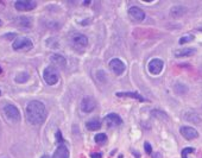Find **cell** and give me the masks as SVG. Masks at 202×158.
Segmentation results:
<instances>
[{"label":"cell","mask_w":202,"mask_h":158,"mask_svg":"<svg viewBox=\"0 0 202 158\" xmlns=\"http://www.w3.org/2000/svg\"><path fill=\"white\" fill-rule=\"evenodd\" d=\"M3 73V69H1V67H0V74H1Z\"/></svg>","instance_id":"1f68e13d"},{"label":"cell","mask_w":202,"mask_h":158,"mask_svg":"<svg viewBox=\"0 0 202 158\" xmlns=\"http://www.w3.org/2000/svg\"><path fill=\"white\" fill-rule=\"evenodd\" d=\"M196 52L195 48H186V49H179L175 51V56L176 57H189L193 56Z\"/></svg>","instance_id":"9a60e30c"},{"label":"cell","mask_w":202,"mask_h":158,"mask_svg":"<svg viewBox=\"0 0 202 158\" xmlns=\"http://www.w3.org/2000/svg\"><path fill=\"white\" fill-rule=\"evenodd\" d=\"M41 158H50V157H49V156H48V154H44V156H42V157H41Z\"/></svg>","instance_id":"4dcf8cb0"},{"label":"cell","mask_w":202,"mask_h":158,"mask_svg":"<svg viewBox=\"0 0 202 158\" xmlns=\"http://www.w3.org/2000/svg\"><path fill=\"white\" fill-rule=\"evenodd\" d=\"M0 95H1V92H0Z\"/></svg>","instance_id":"836d02e7"},{"label":"cell","mask_w":202,"mask_h":158,"mask_svg":"<svg viewBox=\"0 0 202 158\" xmlns=\"http://www.w3.org/2000/svg\"><path fill=\"white\" fill-rule=\"evenodd\" d=\"M52 158H69V150L67 149L65 145L60 144L58 147L56 149V151L53 152Z\"/></svg>","instance_id":"5bb4252c"},{"label":"cell","mask_w":202,"mask_h":158,"mask_svg":"<svg viewBox=\"0 0 202 158\" xmlns=\"http://www.w3.org/2000/svg\"><path fill=\"white\" fill-rule=\"evenodd\" d=\"M107 142V136L105 133H99L95 136V143L96 144H105Z\"/></svg>","instance_id":"603a6c76"},{"label":"cell","mask_w":202,"mask_h":158,"mask_svg":"<svg viewBox=\"0 0 202 158\" xmlns=\"http://www.w3.org/2000/svg\"><path fill=\"white\" fill-rule=\"evenodd\" d=\"M18 22L22 26H31V19L27 17H20V18H18Z\"/></svg>","instance_id":"d4e9b609"},{"label":"cell","mask_w":202,"mask_h":158,"mask_svg":"<svg viewBox=\"0 0 202 158\" xmlns=\"http://www.w3.org/2000/svg\"><path fill=\"white\" fill-rule=\"evenodd\" d=\"M96 107V102L93 98H90V96H86L82 99L81 101V110L86 113H89L91 111H94V108Z\"/></svg>","instance_id":"30bf717a"},{"label":"cell","mask_w":202,"mask_h":158,"mask_svg":"<svg viewBox=\"0 0 202 158\" xmlns=\"http://www.w3.org/2000/svg\"><path fill=\"white\" fill-rule=\"evenodd\" d=\"M144 149H145V152L148 153V154H151L152 153V147H151V145H150L149 142H145L144 143Z\"/></svg>","instance_id":"4316f807"},{"label":"cell","mask_w":202,"mask_h":158,"mask_svg":"<svg viewBox=\"0 0 202 158\" xmlns=\"http://www.w3.org/2000/svg\"><path fill=\"white\" fill-rule=\"evenodd\" d=\"M174 88H175V92H176L177 94H179V95L186 94V93L188 92V87H187L186 84H183V83H176Z\"/></svg>","instance_id":"d6986e66"},{"label":"cell","mask_w":202,"mask_h":158,"mask_svg":"<svg viewBox=\"0 0 202 158\" xmlns=\"http://www.w3.org/2000/svg\"><path fill=\"white\" fill-rule=\"evenodd\" d=\"M90 158H102V154L99 152H93L90 153Z\"/></svg>","instance_id":"83f0119b"},{"label":"cell","mask_w":202,"mask_h":158,"mask_svg":"<svg viewBox=\"0 0 202 158\" xmlns=\"http://www.w3.org/2000/svg\"><path fill=\"white\" fill-rule=\"evenodd\" d=\"M164 67V62L159 58H153L149 62V72L153 75H158L160 74V72L163 70Z\"/></svg>","instance_id":"9c48e42d"},{"label":"cell","mask_w":202,"mask_h":158,"mask_svg":"<svg viewBox=\"0 0 202 158\" xmlns=\"http://www.w3.org/2000/svg\"><path fill=\"white\" fill-rule=\"evenodd\" d=\"M195 150L193 147H186V149H183L182 150V158H187V154L189 153H193Z\"/></svg>","instance_id":"484cf974"},{"label":"cell","mask_w":202,"mask_h":158,"mask_svg":"<svg viewBox=\"0 0 202 158\" xmlns=\"http://www.w3.org/2000/svg\"><path fill=\"white\" fill-rule=\"evenodd\" d=\"M194 34H186V36H183V37H181L179 38V41H178V43L179 44H186V43H188V42H191V41H194Z\"/></svg>","instance_id":"cb8c5ba5"},{"label":"cell","mask_w":202,"mask_h":158,"mask_svg":"<svg viewBox=\"0 0 202 158\" xmlns=\"http://www.w3.org/2000/svg\"><path fill=\"white\" fill-rule=\"evenodd\" d=\"M4 113L6 115V118L12 121V122H18L20 120V113L18 111V108L13 105H6L4 107Z\"/></svg>","instance_id":"277c9868"},{"label":"cell","mask_w":202,"mask_h":158,"mask_svg":"<svg viewBox=\"0 0 202 158\" xmlns=\"http://www.w3.org/2000/svg\"><path fill=\"white\" fill-rule=\"evenodd\" d=\"M29 74L27 73H19V74H17L15 76V82L17 83H25L27 80H29Z\"/></svg>","instance_id":"44dd1931"},{"label":"cell","mask_w":202,"mask_h":158,"mask_svg":"<svg viewBox=\"0 0 202 158\" xmlns=\"http://www.w3.org/2000/svg\"><path fill=\"white\" fill-rule=\"evenodd\" d=\"M132 153L134 154V157H136V158H139V153H138L137 151H134V150H133V151H132Z\"/></svg>","instance_id":"f546056e"},{"label":"cell","mask_w":202,"mask_h":158,"mask_svg":"<svg viewBox=\"0 0 202 158\" xmlns=\"http://www.w3.org/2000/svg\"><path fill=\"white\" fill-rule=\"evenodd\" d=\"M117 96L119 98H130V99H136L137 101H140V102H146L145 98H143L141 95H139L138 93H131V92H119L117 93Z\"/></svg>","instance_id":"4fadbf2b"},{"label":"cell","mask_w":202,"mask_h":158,"mask_svg":"<svg viewBox=\"0 0 202 158\" xmlns=\"http://www.w3.org/2000/svg\"><path fill=\"white\" fill-rule=\"evenodd\" d=\"M0 25H1V20H0Z\"/></svg>","instance_id":"d6a6232c"},{"label":"cell","mask_w":202,"mask_h":158,"mask_svg":"<svg viewBox=\"0 0 202 158\" xmlns=\"http://www.w3.org/2000/svg\"><path fill=\"white\" fill-rule=\"evenodd\" d=\"M70 45L72 49H75L77 51H82L88 45V38L84 34H81V33L72 34L70 38Z\"/></svg>","instance_id":"3957f363"},{"label":"cell","mask_w":202,"mask_h":158,"mask_svg":"<svg viewBox=\"0 0 202 158\" xmlns=\"http://www.w3.org/2000/svg\"><path fill=\"white\" fill-rule=\"evenodd\" d=\"M103 122L108 127H114V126H119L122 124V119L117 113H109L105 117Z\"/></svg>","instance_id":"52a82bcc"},{"label":"cell","mask_w":202,"mask_h":158,"mask_svg":"<svg viewBox=\"0 0 202 158\" xmlns=\"http://www.w3.org/2000/svg\"><path fill=\"white\" fill-rule=\"evenodd\" d=\"M151 115L155 117V118H157V119H162V120H164V121H167V120L169 119L167 113H164V112H162V111H157V110L152 111V112H151Z\"/></svg>","instance_id":"ffe728a7"},{"label":"cell","mask_w":202,"mask_h":158,"mask_svg":"<svg viewBox=\"0 0 202 158\" xmlns=\"http://www.w3.org/2000/svg\"><path fill=\"white\" fill-rule=\"evenodd\" d=\"M50 60H51V62H52L55 65L58 67V68H64V67H65V64H67L65 58H64L63 56L58 55V54H53V55H51Z\"/></svg>","instance_id":"e0dca14e"},{"label":"cell","mask_w":202,"mask_h":158,"mask_svg":"<svg viewBox=\"0 0 202 158\" xmlns=\"http://www.w3.org/2000/svg\"><path fill=\"white\" fill-rule=\"evenodd\" d=\"M15 37V34L14 33H10V34H5V38H13Z\"/></svg>","instance_id":"f1b7e54d"},{"label":"cell","mask_w":202,"mask_h":158,"mask_svg":"<svg viewBox=\"0 0 202 158\" xmlns=\"http://www.w3.org/2000/svg\"><path fill=\"white\" fill-rule=\"evenodd\" d=\"M109 69H111L115 75H121L125 72L126 65L119 58H113L111 62H109Z\"/></svg>","instance_id":"ba28073f"},{"label":"cell","mask_w":202,"mask_h":158,"mask_svg":"<svg viewBox=\"0 0 202 158\" xmlns=\"http://www.w3.org/2000/svg\"><path fill=\"white\" fill-rule=\"evenodd\" d=\"M46 118V108L44 103L37 100L30 101L26 106V119L32 125H41Z\"/></svg>","instance_id":"6da1fadb"},{"label":"cell","mask_w":202,"mask_h":158,"mask_svg":"<svg viewBox=\"0 0 202 158\" xmlns=\"http://www.w3.org/2000/svg\"><path fill=\"white\" fill-rule=\"evenodd\" d=\"M128 14H130V17L134 22H141L145 18L144 11L141 8L137 7V6H133V7H131L130 10H128Z\"/></svg>","instance_id":"7c38bea8"},{"label":"cell","mask_w":202,"mask_h":158,"mask_svg":"<svg viewBox=\"0 0 202 158\" xmlns=\"http://www.w3.org/2000/svg\"><path fill=\"white\" fill-rule=\"evenodd\" d=\"M43 79L44 81L49 84V86H53L56 84L60 80V74L57 72V69L55 67H46L44 69V73H43Z\"/></svg>","instance_id":"7a4b0ae2"},{"label":"cell","mask_w":202,"mask_h":158,"mask_svg":"<svg viewBox=\"0 0 202 158\" xmlns=\"http://www.w3.org/2000/svg\"><path fill=\"white\" fill-rule=\"evenodd\" d=\"M86 127L87 130L89 131H98L100 127H101V121L99 119H91L89 121H87V124H86Z\"/></svg>","instance_id":"ac0fdd59"},{"label":"cell","mask_w":202,"mask_h":158,"mask_svg":"<svg viewBox=\"0 0 202 158\" xmlns=\"http://www.w3.org/2000/svg\"><path fill=\"white\" fill-rule=\"evenodd\" d=\"M32 46H33L32 41L27 37L17 38L12 44V48L14 50H30V49H32Z\"/></svg>","instance_id":"5b68a950"},{"label":"cell","mask_w":202,"mask_h":158,"mask_svg":"<svg viewBox=\"0 0 202 158\" xmlns=\"http://www.w3.org/2000/svg\"><path fill=\"white\" fill-rule=\"evenodd\" d=\"M187 12V8L184 6H181V5H177V6H174L171 10H170V15L172 18H179V17L184 15Z\"/></svg>","instance_id":"2e32d148"},{"label":"cell","mask_w":202,"mask_h":158,"mask_svg":"<svg viewBox=\"0 0 202 158\" xmlns=\"http://www.w3.org/2000/svg\"><path fill=\"white\" fill-rule=\"evenodd\" d=\"M187 120H189V121H191V122H196V124H197V122H200L201 121V119H200V117L197 115V114H195V113H187L186 114V117H184Z\"/></svg>","instance_id":"7402d4cb"},{"label":"cell","mask_w":202,"mask_h":158,"mask_svg":"<svg viewBox=\"0 0 202 158\" xmlns=\"http://www.w3.org/2000/svg\"><path fill=\"white\" fill-rule=\"evenodd\" d=\"M179 132H181V134L183 137H184L186 139H188V140H193V139L198 137V132L195 129L189 127V126H182L179 129Z\"/></svg>","instance_id":"8fae6325"},{"label":"cell","mask_w":202,"mask_h":158,"mask_svg":"<svg viewBox=\"0 0 202 158\" xmlns=\"http://www.w3.org/2000/svg\"><path fill=\"white\" fill-rule=\"evenodd\" d=\"M37 6V3L33 0H18L14 3V7L18 11H30Z\"/></svg>","instance_id":"8992f818"}]
</instances>
